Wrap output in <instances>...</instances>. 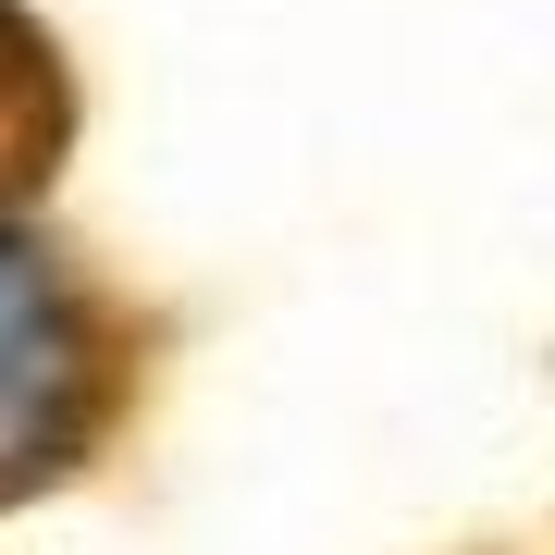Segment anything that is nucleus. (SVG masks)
Here are the masks:
<instances>
[{
	"mask_svg": "<svg viewBox=\"0 0 555 555\" xmlns=\"http://www.w3.org/2000/svg\"><path fill=\"white\" fill-rule=\"evenodd\" d=\"M124 321L25 198H0V506L75 481L124 420Z\"/></svg>",
	"mask_w": 555,
	"mask_h": 555,
	"instance_id": "obj_1",
	"label": "nucleus"
},
{
	"mask_svg": "<svg viewBox=\"0 0 555 555\" xmlns=\"http://www.w3.org/2000/svg\"><path fill=\"white\" fill-rule=\"evenodd\" d=\"M62 137H75V87H62V50L25 0H0V198H38Z\"/></svg>",
	"mask_w": 555,
	"mask_h": 555,
	"instance_id": "obj_2",
	"label": "nucleus"
}]
</instances>
